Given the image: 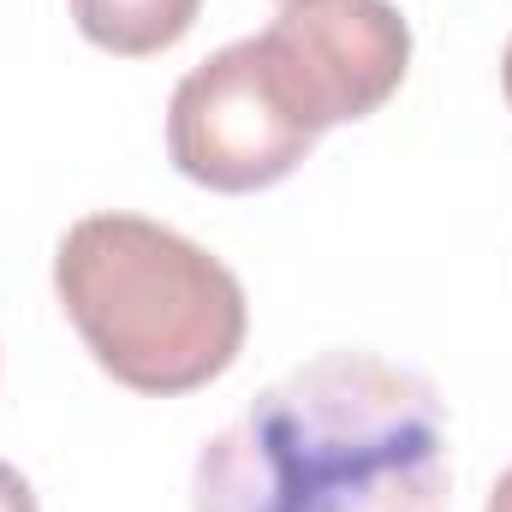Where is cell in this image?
Here are the masks:
<instances>
[{"mask_svg":"<svg viewBox=\"0 0 512 512\" xmlns=\"http://www.w3.org/2000/svg\"><path fill=\"white\" fill-rule=\"evenodd\" d=\"M447 411L376 352H322L203 441L191 512H447Z\"/></svg>","mask_w":512,"mask_h":512,"instance_id":"1","label":"cell"},{"mask_svg":"<svg viewBox=\"0 0 512 512\" xmlns=\"http://www.w3.org/2000/svg\"><path fill=\"white\" fill-rule=\"evenodd\" d=\"M54 292L90 358L149 399L221 382L251 328L239 274L143 215L72 221L54 251Z\"/></svg>","mask_w":512,"mask_h":512,"instance_id":"2","label":"cell"},{"mask_svg":"<svg viewBox=\"0 0 512 512\" xmlns=\"http://www.w3.org/2000/svg\"><path fill=\"white\" fill-rule=\"evenodd\" d=\"M322 137L298 120L286 90L274 84L256 36L227 42L203 66H191L167 102V155L173 167L221 197H251L292 179Z\"/></svg>","mask_w":512,"mask_h":512,"instance_id":"3","label":"cell"},{"mask_svg":"<svg viewBox=\"0 0 512 512\" xmlns=\"http://www.w3.org/2000/svg\"><path fill=\"white\" fill-rule=\"evenodd\" d=\"M256 48L316 137L370 120L411 72V24L393 0H286Z\"/></svg>","mask_w":512,"mask_h":512,"instance_id":"4","label":"cell"},{"mask_svg":"<svg viewBox=\"0 0 512 512\" xmlns=\"http://www.w3.org/2000/svg\"><path fill=\"white\" fill-rule=\"evenodd\" d=\"M203 0H72L78 30L120 60H149L173 42H185V30L197 24Z\"/></svg>","mask_w":512,"mask_h":512,"instance_id":"5","label":"cell"},{"mask_svg":"<svg viewBox=\"0 0 512 512\" xmlns=\"http://www.w3.org/2000/svg\"><path fill=\"white\" fill-rule=\"evenodd\" d=\"M0 512H36L30 483H24V477H18V465H6V459H0Z\"/></svg>","mask_w":512,"mask_h":512,"instance_id":"6","label":"cell"},{"mask_svg":"<svg viewBox=\"0 0 512 512\" xmlns=\"http://www.w3.org/2000/svg\"><path fill=\"white\" fill-rule=\"evenodd\" d=\"M483 512H512V465L501 471V483H495V495H489V507Z\"/></svg>","mask_w":512,"mask_h":512,"instance_id":"7","label":"cell"},{"mask_svg":"<svg viewBox=\"0 0 512 512\" xmlns=\"http://www.w3.org/2000/svg\"><path fill=\"white\" fill-rule=\"evenodd\" d=\"M501 90H507V108H512V42H507V54H501Z\"/></svg>","mask_w":512,"mask_h":512,"instance_id":"8","label":"cell"}]
</instances>
